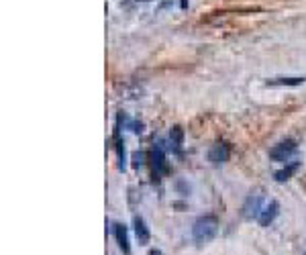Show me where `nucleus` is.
Wrapping results in <instances>:
<instances>
[{
	"label": "nucleus",
	"mask_w": 306,
	"mask_h": 255,
	"mask_svg": "<svg viewBox=\"0 0 306 255\" xmlns=\"http://www.w3.org/2000/svg\"><path fill=\"white\" fill-rule=\"evenodd\" d=\"M218 233V219L208 214V217H200L196 219V223L192 225V239L196 241L198 245L211 243Z\"/></svg>",
	"instance_id": "f257e3e1"
},
{
	"label": "nucleus",
	"mask_w": 306,
	"mask_h": 255,
	"mask_svg": "<svg viewBox=\"0 0 306 255\" xmlns=\"http://www.w3.org/2000/svg\"><path fill=\"white\" fill-rule=\"evenodd\" d=\"M151 162H153V176H165V173H170V164H168V157H165L163 141H157L155 147H153Z\"/></svg>",
	"instance_id": "f03ea898"
},
{
	"label": "nucleus",
	"mask_w": 306,
	"mask_h": 255,
	"mask_svg": "<svg viewBox=\"0 0 306 255\" xmlns=\"http://www.w3.org/2000/svg\"><path fill=\"white\" fill-rule=\"evenodd\" d=\"M296 149H298L296 141L294 139H286V141H282V143H277V145L272 147L270 157L274 159V162H288V159L296 153Z\"/></svg>",
	"instance_id": "7ed1b4c3"
},
{
	"label": "nucleus",
	"mask_w": 306,
	"mask_h": 255,
	"mask_svg": "<svg viewBox=\"0 0 306 255\" xmlns=\"http://www.w3.org/2000/svg\"><path fill=\"white\" fill-rule=\"evenodd\" d=\"M277 214H280V202H277V200H270V202L261 208L259 217H257V223L261 227H270L275 221Z\"/></svg>",
	"instance_id": "20e7f679"
},
{
	"label": "nucleus",
	"mask_w": 306,
	"mask_h": 255,
	"mask_svg": "<svg viewBox=\"0 0 306 255\" xmlns=\"http://www.w3.org/2000/svg\"><path fill=\"white\" fill-rule=\"evenodd\" d=\"M261 202H263V196L261 194H251L247 200H245V204H243V217L245 219H257L259 217V212H261Z\"/></svg>",
	"instance_id": "39448f33"
},
{
	"label": "nucleus",
	"mask_w": 306,
	"mask_h": 255,
	"mask_svg": "<svg viewBox=\"0 0 306 255\" xmlns=\"http://www.w3.org/2000/svg\"><path fill=\"white\" fill-rule=\"evenodd\" d=\"M231 155V147L227 143H214L211 149H208V162L213 164H225Z\"/></svg>",
	"instance_id": "423d86ee"
},
{
	"label": "nucleus",
	"mask_w": 306,
	"mask_h": 255,
	"mask_svg": "<svg viewBox=\"0 0 306 255\" xmlns=\"http://www.w3.org/2000/svg\"><path fill=\"white\" fill-rule=\"evenodd\" d=\"M133 229H135V237L139 241V245H149L151 241V233H149V227L141 217H135L133 219Z\"/></svg>",
	"instance_id": "0eeeda50"
},
{
	"label": "nucleus",
	"mask_w": 306,
	"mask_h": 255,
	"mask_svg": "<svg viewBox=\"0 0 306 255\" xmlns=\"http://www.w3.org/2000/svg\"><path fill=\"white\" fill-rule=\"evenodd\" d=\"M113 231H115V237H117V243H119L121 251H122L124 255H129V253H131V245H129V233H127V227H124L122 223H115Z\"/></svg>",
	"instance_id": "6e6552de"
},
{
	"label": "nucleus",
	"mask_w": 306,
	"mask_h": 255,
	"mask_svg": "<svg viewBox=\"0 0 306 255\" xmlns=\"http://www.w3.org/2000/svg\"><path fill=\"white\" fill-rule=\"evenodd\" d=\"M300 170V162H292V164H288L284 170H280V171H275L274 173V178H275V182H286V180H290L294 173Z\"/></svg>",
	"instance_id": "1a4fd4ad"
},
{
	"label": "nucleus",
	"mask_w": 306,
	"mask_h": 255,
	"mask_svg": "<svg viewBox=\"0 0 306 255\" xmlns=\"http://www.w3.org/2000/svg\"><path fill=\"white\" fill-rule=\"evenodd\" d=\"M306 78H272L268 80V86H300Z\"/></svg>",
	"instance_id": "9d476101"
},
{
	"label": "nucleus",
	"mask_w": 306,
	"mask_h": 255,
	"mask_svg": "<svg viewBox=\"0 0 306 255\" xmlns=\"http://www.w3.org/2000/svg\"><path fill=\"white\" fill-rule=\"evenodd\" d=\"M170 143L174 145V149H180V147H182V143H184V131H182V127H174L170 131Z\"/></svg>",
	"instance_id": "9b49d317"
},
{
	"label": "nucleus",
	"mask_w": 306,
	"mask_h": 255,
	"mask_svg": "<svg viewBox=\"0 0 306 255\" xmlns=\"http://www.w3.org/2000/svg\"><path fill=\"white\" fill-rule=\"evenodd\" d=\"M143 164H145V153H143V151L133 153V166L139 168V166H143Z\"/></svg>",
	"instance_id": "f8f14e48"
},
{
	"label": "nucleus",
	"mask_w": 306,
	"mask_h": 255,
	"mask_svg": "<svg viewBox=\"0 0 306 255\" xmlns=\"http://www.w3.org/2000/svg\"><path fill=\"white\" fill-rule=\"evenodd\" d=\"M149 255H163V253H161L159 249H151V251H149Z\"/></svg>",
	"instance_id": "ddd939ff"
},
{
	"label": "nucleus",
	"mask_w": 306,
	"mask_h": 255,
	"mask_svg": "<svg viewBox=\"0 0 306 255\" xmlns=\"http://www.w3.org/2000/svg\"><path fill=\"white\" fill-rule=\"evenodd\" d=\"M143 2H147V0H143Z\"/></svg>",
	"instance_id": "4468645a"
},
{
	"label": "nucleus",
	"mask_w": 306,
	"mask_h": 255,
	"mask_svg": "<svg viewBox=\"0 0 306 255\" xmlns=\"http://www.w3.org/2000/svg\"><path fill=\"white\" fill-rule=\"evenodd\" d=\"M304 255H306V253H304Z\"/></svg>",
	"instance_id": "2eb2a0df"
}]
</instances>
